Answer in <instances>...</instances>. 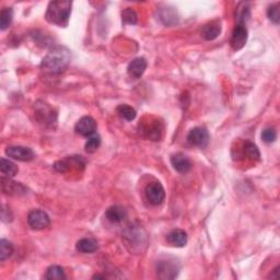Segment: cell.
Instances as JSON below:
<instances>
[{
    "label": "cell",
    "instance_id": "6da1fadb",
    "mask_svg": "<svg viewBox=\"0 0 280 280\" xmlns=\"http://www.w3.org/2000/svg\"><path fill=\"white\" fill-rule=\"evenodd\" d=\"M70 51L65 46H56L47 53L43 58L41 67L50 73H60L68 67L70 62Z\"/></svg>",
    "mask_w": 280,
    "mask_h": 280
},
{
    "label": "cell",
    "instance_id": "7a4b0ae2",
    "mask_svg": "<svg viewBox=\"0 0 280 280\" xmlns=\"http://www.w3.org/2000/svg\"><path fill=\"white\" fill-rule=\"evenodd\" d=\"M123 242L131 253L141 254L148 248L149 237L146 230L138 224H131L123 232Z\"/></svg>",
    "mask_w": 280,
    "mask_h": 280
},
{
    "label": "cell",
    "instance_id": "3957f363",
    "mask_svg": "<svg viewBox=\"0 0 280 280\" xmlns=\"http://www.w3.org/2000/svg\"><path fill=\"white\" fill-rule=\"evenodd\" d=\"M71 6L72 2L66 0L51 1L45 14L46 20L58 27H67L71 13Z\"/></svg>",
    "mask_w": 280,
    "mask_h": 280
},
{
    "label": "cell",
    "instance_id": "277c9868",
    "mask_svg": "<svg viewBox=\"0 0 280 280\" xmlns=\"http://www.w3.org/2000/svg\"><path fill=\"white\" fill-rule=\"evenodd\" d=\"M249 8L244 6L242 10L239 13L238 24L234 28L232 36H231V46L234 51H240L243 48L245 44L248 42V29H247V21L249 19Z\"/></svg>",
    "mask_w": 280,
    "mask_h": 280
},
{
    "label": "cell",
    "instance_id": "5b68a950",
    "mask_svg": "<svg viewBox=\"0 0 280 280\" xmlns=\"http://www.w3.org/2000/svg\"><path fill=\"white\" fill-rule=\"evenodd\" d=\"M180 270L179 264L174 259H162L156 263V275L160 279H174Z\"/></svg>",
    "mask_w": 280,
    "mask_h": 280
},
{
    "label": "cell",
    "instance_id": "8992f818",
    "mask_svg": "<svg viewBox=\"0 0 280 280\" xmlns=\"http://www.w3.org/2000/svg\"><path fill=\"white\" fill-rule=\"evenodd\" d=\"M28 223L33 230H43L51 224V219L44 210L34 209L28 216Z\"/></svg>",
    "mask_w": 280,
    "mask_h": 280
},
{
    "label": "cell",
    "instance_id": "52a82bcc",
    "mask_svg": "<svg viewBox=\"0 0 280 280\" xmlns=\"http://www.w3.org/2000/svg\"><path fill=\"white\" fill-rule=\"evenodd\" d=\"M146 196L151 205H161L165 198L164 187L159 182H152L146 187Z\"/></svg>",
    "mask_w": 280,
    "mask_h": 280
},
{
    "label": "cell",
    "instance_id": "ba28073f",
    "mask_svg": "<svg viewBox=\"0 0 280 280\" xmlns=\"http://www.w3.org/2000/svg\"><path fill=\"white\" fill-rule=\"evenodd\" d=\"M6 155L9 156V158L22 162L32 161L34 158H35V154H34L32 149L28 148V147H21V146L8 147L6 149Z\"/></svg>",
    "mask_w": 280,
    "mask_h": 280
},
{
    "label": "cell",
    "instance_id": "9c48e42d",
    "mask_svg": "<svg viewBox=\"0 0 280 280\" xmlns=\"http://www.w3.org/2000/svg\"><path fill=\"white\" fill-rule=\"evenodd\" d=\"M187 141L189 145L199 147V148H205L209 142V134L204 127H196L193 128L187 135Z\"/></svg>",
    "mask_w": 280,
    "mask_h": 280
},
{
    "label": "cell",
    "instance_id": "30bf717a",
    "mask_svg": "<svg viewBox=\"0 0 280 280\" xmlns=\"http://www.w3.org/2000/svg\"><path fill=\"white\" fill-rule=\"evenodd\" d=\"M97 128V124L95 120L91 116H83L82 119L77 122L75 126V130L77 134L85 137H90L95 134Z\"/></svg>",
    "mask_w": 280,
    "mask_h": 280
},
{
    "label": "cell",
    "instance_id": "8fae6325",
    "mask_svg": "<svg viewBox=\"0 0 280 280\" xmlns=\"http://www.w3.org/2000/svg\"><path fill=\"white\" fill-rule=\"evenodd\" d=\"M85 165L86 161L83 160L82 156H69V158H67L66 160L56 162L55 165H54V169L61 172V173H65L68 170H70V168L83 169Z\"/></svg>",
    "mask_w": 280,
    "mask_h": 280
},
{
    "label": "cell",
    "instance_id": "7c38bea8",
    "mask_svg": "<svg viewBox=\"0 0 280 280\" xmlns=\"http://www.w3.org/2000/svg\"><path fill=\"white\" fill-rule=\"evenodd\" d=\"M147 66H148V63H147V61L145 58L142 57L135 58V60L128 65L127 72H128V75L131 78H134V79H139V78L145 73Z\"/></svg>",
    "mask_w": 280,
    "mask_h": 280
},
{
    "label": "cell",
    "instance_id": "4fadbf2b",
    "mask_svg": "<svg viewBox=\"0 0 280 280\" xmlns=\"http://www.w3.org/2000/svg\"><path fill=\"white\" fill-rule=\"evenodd\" d=\"M171 163L173 168L180 173H187L191 169L190 160L183 154H176L171 156Z\"/></svg>",
    "mask_w": 280,
    "mask_h": 280
},
{
    "label": "cell",
    "instance_id": "5bb4252c",
    "mask_svg": "<svg viewBox=\"0 0 280 280\" xmlns=\"http://www.w3.org/2000/svg\"><path fill=\"white\" fill-rule=\"evenodd\" d=\"M168 242L176 248H184L187 244V233L184 230L175 229L168 234Z\"/></svg>",
    "mask_w": 280,
    "mask_h": 280
},
{
    "label": "cell",
    "instance_id": "9a60e30c",
    "mask_svg": "<svg viewBox=\"0 0 280 280\" xmlns=\"http://www.w3.org/2000/svg\"><path fill=\"white\" fill-rule=\"evenodd\" d=\"M221 33V24L219 21H211L204 26L201 30V36L206 41H214L217 38Z\"/></svg>",
    "mask_w": 280,
    "mask_h": 280
},
{
    "label": "cell",
    "instance_id": "2e32d148",
    "mask_svg": "<svg viewBox=\"0 0 280 280\" xmlns=\"http://www.w3.org/2000/svg\"><path fill=\"white\" fill-rule=\"evenodd\" d=\"M105 216L107 220L111 221L112 223H120L126 219L127 211L124 207H122V206L115 205L106 210Z\"/></svg>",
    "mask_w": 280,
    "mask_h": 280
},
{
    "label": "cell",
    "instance_id": "e0dca14e",
    "mask_svg": "<svg viewBox=\"0 0 280 280\" xmlns=\"http://www.w3.org/2000/svg\"><path fill=\"white\" fill-rule=\"evenodd\" d=\"M76 249L78 252L80 253H94L96 252L97 249H99V245H97V242L94 239L85 238L78 241L76 244Z\"/></svg>",
    "mask_w": 280,
    "mask_h": 280
},
{
    "label": "cell",
    "instance_id": "ac0fdd59",
    "mask_svg": "<svg viewBox=\"0 0 280 280\" xmlns=\"http://www.w3.org/2000/svg\"><path fill=\"white\" fill-rule=\"evenodd\" d=\"M1 162V165H0V170H1V173L3 175H7L8 178H13L16 176L19 172L18 166L11 162L10 160H7L6 158H1L0 160Z\"/></svg>",
    "mask_w": 280,
    "mask_h": 280
},
{
    "label": "cell",
    "instance_id": "d6986e66",
    "mask_svg": "<svg viewBox=\"0 0 280 280\" xmlns=\"http://www.w3.org/2000/svg\"><path fill=\"white\" fill-rule=\"evenodd\" d=\"M160 19L166 26H172V24H176L178 22V16H176V11H174L172 8H164L161 9Z\"/></svg>",
    "mask_w": 280,
    "mask_h": 280
},
{
    "label": "cell",
    "instance_id": "ffe728a7",
    "mask_svg": "<svg viewBox=\"0 0 280 280\" xmlns=\"http://www.w3.org/2000/svg\"><path fill=\"white\" fill-rule=\"evenodd\" d=\"M117 113H119V115L122 117V119H124L128 122L134 121L137 116L136 110L128 104L119 105V107H117Z\"/></svg>",
    "mask_w": 280,
    "mask_h": 280
},
{
    "label": "cell",
    "instance_id": "44dd1931",
    "mask_svg": "<svg viewBox=\"0 0 280 280\" xmlns=\"http://www.w3.org/2000/svg\"><path fill=\"white\" fill-rule=\"evenodd\" d=\"M46 278L50 280H63L66 279L65 270L58 265H53L46 272Z\"/></svg>",
    "mask_w": 280,
    "mask_h": 280
},
{
    "label": "cell",
    "instance_id": "7402d4cb",
    "mask_svg": "<svg viewBox=\"0 0 280 280\" xmlns=\"http://www.w3.org/2000/svg\"><path fill=\"white\" fill-rule=\"evenodd\" d=\"M13 19V10L12 8H3L0 13V29L2 31L8 29V27L10 26Z\"/></svg>",
    "mask_w": 280,
    "mask_h": 280
},
{
    "label": "cell",
    "instance_id": "603a6c76",
    "mask_svg": "<svg viewBox=\"0 0 280 280\" xmlns=\"http://www.w3.org/2000/svg\"><path fill=\"white\" fill-rule=\"evenodd\" d=\"M13 244L9 242L8 240L2 239L0 241V260L3 262L7 258H9L13 253Z\"/></svg>",
    "mask_w": 280,
    "mask_h": 280
},
{
    "label": "cell",
    "instance_id": "cb8c5ba5",
    "mask_svg": "<svg viewBox=\"0 0 280 280\" xmlns=\"http://www.w3.org/2000/svg\"><path fill=\"white\" fill-rule=\"evenodd\" d=\"M244 154L248 158L252 160H259L260 154L257 146L250 141H245L244 144Z\"/></svg>",
    "mask_w": 280,
    "mask_h": 280
},
{
    "label": "cell",
    "instance_id": "d4e9b609",
    "mask_svg": "<svg viewBox=\"0 0 280 280\" xmlns=\"http://www.w3.org/2000/svg\"><path fill=\"white\" fill-rule=\"evenodd\" d=\"M100 146H101V137L95 132V134L90 136V138L87 141L85 148L88 154H94V152L99 149Z\"/></svg>",
    "mask_w": 280,
    "mask_h": 280
},
{
    "label": "cell",
    "instance_id": "484cf974",
    "mask_svg": "<svg viewBox=\"0 0 280 280\" xmlns=\"http://www.w3.org/2000/svg\"><path fill=\"white\" fill-rule=\"evenodd\" d=\"M1 184H2V191L4 194H18L19 187H22V185L20 183H16V182L9 181V179H1Z\"/></svg>",
    "mask_w": 280,
    "mask_h": 280
},
{
    "label": "cell",
    "instance_id": "4316f807",
    "mask_svg": "<svg viewBox=\"0 0 280 280\" xmlns=\"http://www.w3.org/2000/svg\"><path fill=\"white\" fill-rule=\"evenodd\" d=\"M267 17L272 22L278 24L280 22V9L279 3H274L267 9Z\"/></svg>",
    "mask_w": 280,
    "mask_h": 280
},
{
    "label": "cell",
    "instance_id": "83f0119b",
    "mask_svg": "<svg viewBox=\"0 0 280 280\" xmlns=\"http://www.w3.org/2000/svg\"><path fill=\"white\" fill-rule=\"evenodd\" d=\"M122 20L125 24H136L137 23V13L131 8H126L122 12Z\"/></svg>",
    "mask_w": 280,
    "mask_h": 280
},
{
    "label": "cell",
    "instance_id": "f1b7e54d",
    "mask_svg": "<svg viewBox=\"0 0 280 280\" xmlns=\"http://www.w3.org/2000/svg\"><path fill=\"white\" fill-rule=\"evenodd\" d=\"M277 138V132L274 128H265L262 132V139L266 144H272Z\"/></svg>",
    "mask_w": 280,
    "mask_h": 280
}]
</instances>
